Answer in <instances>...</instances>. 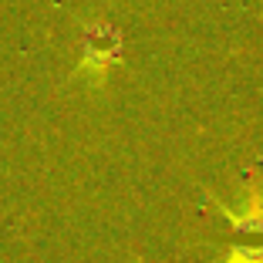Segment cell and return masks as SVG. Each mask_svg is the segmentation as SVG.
I'll return each mask as SVG.
<instances>
[{
  "label": "cell",
  "instance_id": "1",
  "mask_svg": "<svg viewBox=\"0 0 263 263\" xmlns=\"http://www.w3.org/2000/svg\"><path fill=\"white\" fill-rule=\"evenodd\" d=\"M226 263H263V250H236Z\"/></svg>",
  "mask_w": 263,
  "mask_h": 263
}]
</instances>
